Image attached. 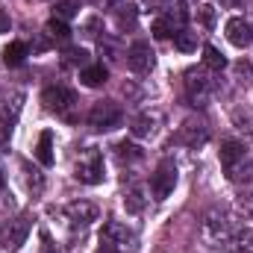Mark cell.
Instances as JSON below:
<instances>
[{"label": "cell", "mask_w": 253, "mask_h": 253, "mask_svg": "<svg viewBox=\"0 0 253 253\" xmlns=\"http://www.w3.org/2000/svg\"><path fill=\"white\" fill-rule=\"evenodd\" d=\"M121 121H124V109L118 100H97L88 112V126L97 132H109V129L121 126Z\"/></svg>", "instance_id": "1"}, {"label": "cell", "mask_w": 253, "mask_h": 253, "mask_svg": "<svg viewBox=\"0 0 253 253\" xmlns=\"http://www.w3.org/2000/svg\"><path fill=\"white\" fill-rule=\"evenodd\" d=\"M74 177H77L80 183H85V186L103 183V156H100L97 147H85V150L80 153V159H77V165H74Z\"/></svg>", "instance_id": "2"}, {"label": "cell", "mask_w": 253, "mask_h": 253, "mask_svg": "<svg viewBox=\"0 0 253 253\" xmlns=\"http://www.w3.org/2000/svg\"><path fill=\"white\" fill-rule=\"evenodd\" d=\"M42 103L47 112H56L65 121H74V106H77V94L65 85H47L42 94Z\"/></svg>", "instance_id": "3"}, {"label": "cell", "mask_w": 253, "mask_h": 253, "mask_svg": "<svg viewBox=\"0 0 253 253\" xmlns=\"http://www.w3.org/2000/svg\"><path fill=\"white\" fill-rule=\"evenodd\" d=\"M203 236H206L215 248L230 245V242H233V218H230L224 209H212V212L206 215V221H203Z\"/></svg>", "instance_id": "4"}, {"label": "cell", "mask_w": 253, "mask_h": 253, "mask_svg": "<svg viewBox=\"0 0 253 253\" xmlns=\"http://www.w3.org/2000/svg\"><path fill=\"white\" fill-rule=\"evenodd\" d=\"M212 88H215V83L203 68H189L186 71V94H189V100L194 106H206Z\"/></svg>", "instance_id": "5"}, {"label": "cell", "mask_w": 253, "mask_h": 253, "mask_svg": "<svg viewBox=\"0 0 253 253\" xmlns=\"http://www.w3.org/2000/svg\"><path fill=\"white\" fill-rule=\"evenodd\" d=\"M174 186H177V165H174L171 159H162L159 168H156L153 177H150V191H153L156 200H165V197L174 191Z\"/></svg>", "instance_id": "6"}, {"label": "cell", "mask_w": 253, "mask_h": 253, "mask_svg": "<svg viewBox=\"0 0 253 253\" xmlns=\"http://www.w3.org/2000/svg\"><path fill=\"white\" fill-rule=\"evenodd\" d=\"M209 124L206 121H197V118H189L186 124L177 129V135H174V141L177 144H186L191 150H197V147H203L206 141H209Z\"/></svg>", "instance_id": "7"}, {"label": "cell", "mask_w": 253, "mask_h": 253, "mask_svg": "<svg viewBox=\"0 0 253 253\" xmlns=\"http://www.w3.org/2000/svg\"><path fill=\"white\" fill-rule=\"evenodd\" d=\"M21 109H24V91L21 88H0V124L12 129Z\"/></svg>", "instance_id": "8"}, {"label": "cell", "mask_w": 253, "mask_h": 253, "mask_svg": "<svg viewBox=\"0 0 253 253\" xmlns=\"http://www.w3.org/2000/svg\"><path fill=\"white\" fill-rule=\"evenodd\" d=\"M65 215H68V221H71L74 230H85L88 224L97 221V206L91 200H74V203H68Z\"/></svg>", "instance_id": "9"}, {"label": "cell", "mask_w": 253, "mask_h": 253, "mask_svg": "<svg viewBox=\"0 0 253 253\" xmlns=\"http://www.w3.org/2000/svg\"><path fill=\"white\" fill-rule=\"evenodd\" d=\"M103 242L115 245L118 251H129L135 245V236H132V230L126 224H121V221H106L103 224Z\"/></svg>", "instance_id": "10"}, {"label": "cell", "mask_w": 253, "mask_h": 253, "mask_svg": "<svg viewBox=\"0 0 253 253\" xmlns=\"http://www.w3.org/2000/svg\"><path fill=\"white\" fill-rule=\"evenodd\" d=\"M126 65L135 71V74H147L153 68V50L147 42H132L129 50H126Z\"/></svg>", "instance_id": "11"}, {"label": "cell", "mask_w": 253, "mask_h": 253, "mask_svg": "<svg viewBox=\"0 0 253 253\" xmlns=\"http://www.w3.org/2000/svg\"><path fill=\"white\" fill-rule=\"evenodd\" d=\"M224 30H227V39H230L233 47H248V44H253V24L251 21H245V18H230Z\"/></svg>", "instance_id": "12"}, {"label": "cell", "mask_w": 253, "mask_h": 253, "mask_svg": "<svg viewBox=\"0 0 253 253\" xmlns=\"http://www.w3.org/2000/svg\"><path fill=\"white\" fill-rule=\"evenodd\" d=\"M159 121H162V112H156V109H147V112H141V115H135V118H132L129 132H132L135 138H150V135H156Z\"/></svg>", "instance_id": "13"}, {"label": "cell", "mask_w": 253, "mask_h": 253, "mask_svg": "<svg viewBox=\"0 0 253 253\" xmlns=\"http://www.w3.org/2000/svg\"><path fill=\"white\" fill-rule=\"evenodd\" d=\"M30 236V218H15L9 227H6V236H3V248L6 251H18Z\"/></svg>", "instance_id": "14"}, {"label": "cell", "mask_w": 253, "mask_h": 253, "mask_svg": "<svg viewBox=\"0 0 253 253\" xmlns=\"http://www.w3.org/2000/svg\"><path fill=\"white\" fill-rule=\"evenodd\" d=\"M242 159H248L245 144H242V141H236V138H224V141H221V165H224L227 171H233Z\"/></svg>", "instance_id": "15"}, {"label": "cell", "mask_w": 253, "mask_h": 253, "mask_svg": "<svg viewBox=\"0 0 253 253\" xmlns=\"http://www.w3.org/2000/svg\"><path fill=\"white\" fill-rule=\"evenodd\" d=\"M162 18L171 24L174 33H177V30H186V24H189V6H186V0H174V3L165 9Z\"/></svg>", "instance_id": "16"}, {"label": "cell", "mask_w": 253, "mask_h": 253, "mask_svg": "<svg viewBox=\"0 0 253 253\" xmlns=\"http://www.w3.org/2000/svg\"><path fill=\"white\" fill-rule=\"evenodd\" d=\"M80 80H83V85L97 88V85H103V83L109 80V68H106V65H85V68L80 71Z\"/></svg>", "instance_id": "17"}, {"label": "cell", "mask_w": 253, "mask_h": 253, "mask_svg": "<svg viewBox=\"0 0 253 253\" xmlns=\"http://www.w3.org/2000/svg\"><path fill=\"white\" fill-rule=\"evenodd\" d=\"M36 159L44 165V168H50L53 165V132L50 129H44L42 135H39V144H36Z\"/></svg>", "instance_id": "18"}, {"label": "cell", "mask_w": 253, "mask_h": 253, "mask_svg": "<svg viewBox=\"0 0 253 253\" xmlns=\"http://www.w3.org/2000/svg\"><path fill=\"white\" fill-rule=\"evenodd\" d=\"M144 203H147V197H144V191L138 189V186H132V189L124 191V209L129 215H138L144 209Z\"/></svg>", "instance_id": "19"}, {"label": "cell", "mask_w": 253, "mask_h": 253, "mask_svg": "<svg viewBox=\"0 0 253 253\" xmlns=\"http://www.w3.org/2000/svg\"><path fill=\"white\" fill-rule=\"evenodd\" d=\"M27 56H30V47H27L24 42H12V44L3 50V62L12 65V68H15V65H24Z\"/></svg>", "instance_id": "20"}, {"label": "cell", "mask_w": 253, "mask_h": 253, "mask_svg": "<svg viewBox=\"0 0 253 253\" xmlns=\"http://www.w3.org/2000/svg\"><path fill=\"white\" fill-rule=\"evenodd\" d=\"M174 47H177L180 53H194V50H197V33H191L189 27H186V30H177V33H174Z\"/></svg>", "instance_id": "21"}, {"label": "cell", "mask_w": 253, "mask_h": 253, "mask_svg": "<svg viewBox=\"0 0 253 253\" xmlns=\"http://www.w3.org/2000/svg\"><path fill=\"white\" fill-rule=\"evenodd\" d=\"M203 65L212 68V71H224V68H227V56H224L218 47L206 44V47H203Z\"/></svg>", "instance_id": "22"}, {"label": "cell", "mask_w": 253, "mask_h": 253, "mask_svg": "<svg viewBox=\"0 0 253 253\" xmlns=\"http://www.w3.org/2000/svg\"><path fill=\"white\" fill-rule=\"evenodd\" d=\"M115 156H118L121 162H138V159L144 156V150L135 147L132 141H121V144H115Z\"/></svg>", "instance_id": "23"}, {"label": "cell", "mask_w": 253, "mask_h": 253, "mask_svg": "<svg viewBox=\"0 0 253 253\" xmlns=\"http://www.w3.org/2000/svg\"><path fill=\"white\" fill-rule=\"evenodd\" d=\"M47 33H50L56 42H62V44L71 42V30H68V24L59 21V18H50V21H47Z\"/></svg>", "instance_id": "24"}, {"label": "cell", "mask_w": 253, "mask_h": 253, "mask_svg": "<svg viewBox=\"0 0 253 253\" xmlns=\"http://www.w3.org/2000/svg\"><path fill=\"white\" fill-rule=\"evenodd\" d=\"M197 21H200L206 30H215V24H218V12H215V6L203 3V6L197 9Z\"/></svg>", "instance_id": "25"}, {"label": "cell", "mask_w": 253, "mask_h": 253, "mask_svg": "<svg viewBox=\"0 0 253 253\" xmlns=\"http://www.w3.org/2000/svg\"><path fill=\"white\" fill-rule=\"evenodd\" d=\"M65 65H88V50H83V47H68L65 50Z\"/></svg>", "instance_id": "26"}, {"label": "cell", "mask_w": 253, "mask_h": 253, "mask_svg": "<svg viewBox=\"0 0 253 253\" xmlns=\"http://www.w3.org/2000/svg\"><path fill=\"white\" fill-rule=\"evenodd\" d=\"M233 71H236V77H239V83H253V65L248 59H239V62L233 65Z\"/></svg>", "instance_id": "27"}, {"label": "cell", "mask_w": 253, "mask_h": 253, "mask_svg": "<svg viewBox=\"0 0 253 253\" xmlns=\"http://www.w3.org/2000/svg\"><path fill=\"white\" fill-rule=\"evenodd\" d=\"M77 15V6L71 3V0H62V3H56V9H53V18H59V21H71Z\"/></svg>", "instance_id": "28"}, {"label": "cell", "mask_w": 253, "mask_h": 253, "mask_svg": "<svg viewBox=\"0 0 253 253\" xmlns=\"http://www.w3.org/2000/svg\"><path fill=\"white\" fill-rule=\"evenodd\" d=\"M150 33H153L156 39H168L174 30H171V24H168L165 18H156V21H153V27H150Z\"/></svg>", "instance_id": "29"}, {"label": "cell", "mask_w": 253, "mask_h": 253, "mask_svg": "<svg viewBox=\"0 0 253 253\" xmlns=\"http://www.w3.org/2000/svg\"><path fill=\"white\" fill-rule=\"evenodd\" d=\"M24 174H30V177H27L30 189H33V191H42V186H44V180H42V174H39V171H30V165L24 162Z\"/></svg>", "instance_id": "30"}, {"label": "cell", "mask_w": 253, "mask_h": 253, "mask_svg": "<svg viewBox=\"0 0 253 253\" xmlns=\"http://www.w3.org/2000/svg\"><path fill=\"white\" fill-rule=\"evenodd\" d=\"M236 242H239V248H242L245 253H253V227L251 230H245V233H239Z\"/></svg>", "instance_id": "31"}, {"label": "cell", "mask_w": 253, "mask_h": 253, "mask_svg": "<svg viewBox=\"0 0 253 253\" xmlns=\"http://www.w3.org/2000/svg\"><path fill=\"white\" fill-rule=\"evenodd\" d=\"M126 12H121V15H118V21H121V27H132V24H135V9H132V6H124Z\"/></svg>", "instance_id": "32"}, {"label": "cell", "mask_w": 253, "mask_h": 253, "mask_svg": "<svg viewBox=\"0 0 253 253\" xmlns=\"http://www.w3.org/2000/svg\"><path fill=\"white\" fill-rule=\"evenodd\" d=\"M9 30H12V18H9V12H3V9H0V36H3V33H9Z\"/></svg>", "instance_id": "33"}, {"label": "cell", "mask_w": 253, "mask_h": 253, "mask_svg": "<svg viewBox=\"0 0 253 253\" xmlns=\"http://www.w3.org/2000/svg\"><path fill=\"white\" fill-rule=\"evenodd\" d=\"M6 141H9V126H6V124H0V150L6 147Z\"/></svg>", "instance_id": "34"}, {"label": "cell", "mask_w": 253, "mask_h": 253, "mask_svg": "<svg viewBox=\"0 0 253 253\" xmlns=\"http://www.w3.org/2000/svg\"><path fill=\"white\" fill-rule=\"evenodd\" d=\"M94 253H121V251H118L115 245H109V242H103V245H100V248H97Z\"/></svg>", "instance_id": "35"}, {"label": "cell", "mask_w": 253, "mask_h": 253, "mask_svg": "<svg viewBox=\"0 0 253 253\" xmlns=\"http://www.w3.org/2000/svg\"><path fill=\"white\" fill-rule=\"evenodd\" d=\"M245 0H221V6H227V9H236V6H242Z\"/></svg>", "instance_id": "36"}, {"label": "cell", "mask_w": 253, "mask_h": 253, "mask_svg": "<svg viewBox=\"0 0 253 253\" xmlns=\"http://www.w3.org/2000/svg\"><path fill=\"white\" fill-rule=\"evenodd\" d=\"M42 253H56V248H50V242H47V236H44V251Z\"/></svg>", "instance_id": "37"}, {"label": "cell", "mask_w": 253, "mask_h": 253, "mask_svg": "<svg viewBox=\"0 0 253 253\" xmlns=\"http://www.w3.org/2000/svg\"><path fill=\"white\" fill-rule=\"evenodd\" d=\"M0 189H3V174H0Z\"/></svg>", "instance_id": "38"}, {"label": "cell", "mask_w": 253, "mask_h": 253, "mask_svg": "<svg viewBox=\"0 0 253 253\" xmlns=\"http://www.w3.org/2000/svg\"><path fill=\"white\" fill-rule=\"evenodd\" d=\"M112 3H115V0H112Z\"/></svg>", "instance_id": "39"}]
</instances>
